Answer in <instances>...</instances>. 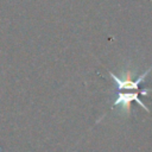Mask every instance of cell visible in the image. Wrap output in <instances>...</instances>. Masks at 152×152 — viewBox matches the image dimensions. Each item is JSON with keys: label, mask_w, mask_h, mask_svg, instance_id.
I'll return each mask as SVG.
<instances>
[{"label": "cell", "mask_w": 152, "mask_h": 152, "mask_svg": "<svg viewBox=\"0 0 152 152\" xmlns=\"http://www.w3.org/2000/svg\"><path fill=\"white\" fill-rule=\"evenodd\" d=\"M151 70H152V65H151L146 71H144V72H142L138 78H135V80L132 78V71H131V70H127L122 77H118V76L114 75L112 71H109V75H110V77L113 78V81H114V83H115L118 90H137V91H140L139 84L144 82V80H145L146 76L151 72Z\"/></svg>", "instance_id": "cell-1"}, {"label": "cell", "mask_w": 152, "mask_h": 152, "mask_svg": "<svg viewBox=\"0 0 152 152\" xmlns=\"http://www.w3.org/2000/svg\"><path fill=\"white\" fill-rule=\"evenodd\" d=\"M139 94H140V91H137V90H135V91H129V90H128V93L119 91V94L116 95V99L114 100V102H113V104H112V108H114L115 106H121L122 110H125L127 114H129V112H131V103L134 101V102H137L139 106H141L145 112L150 113L148 108H147V107L144 104V102L139 99Z\"/></svg>", "instance_id": "cell-2"}]
</instances>
